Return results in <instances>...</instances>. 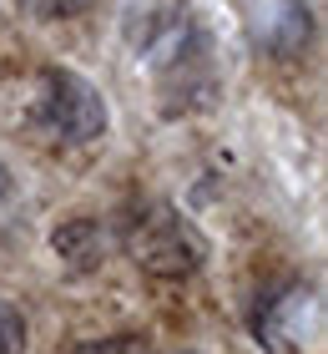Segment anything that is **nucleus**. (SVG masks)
I'll return each mask as SVG.
<instances>
[{"mask_svg": "<svg viewBox=\"0 0 328 354\" xmlns=\"http://www.w3.org/2000/svg\"><path fill=\"white\" fill-rule=\"evenodd\" d=\"M122 243L131 253V263H137L142 273H152V279H162V283H182V279H192V273H202V263H207L202 228L172 203L142 207V213L131 218Z\"/></svg>", "mask_w": 328, "mask_h": 354, "instance_id": "obj_1", "label": "nucleus"}, {"mask_svg": "<svg viewBox=\"0 0 328 354\" xmlns=\"http://www.w3.org/2000/svg\"><path fill=\"white\" fill-rule=\"evenodd\" d=\"M30 122H36L51 142L86 147V142L106 137L111 111H106V96L96 91L81 71L41 66L36 71V96H30Z\"/></svg>", "mask_w": 328, "mask_h": 354, "instance_id": "obj_2", "label": "nucleus"}, {"mask_svg": "<svg viewBox=\"0 0 328 354\" xmlns=\"http://www.w3.org/2000/svg\"><path fill=\"white\" fill-rule=\"evenodd\" d=\"M51 253L71 273H96L111 253H117V233H111L102 218H66L51 233Z\"/></svg>", "mask_w": 328, "mask_h": 354, "instance_id": "obj_3", "label": "nucleus"}, {"mask_svg": "<svg viewBox=\"0 0 328 354\" xmlns=\"http://www.w3.org/2000/svg\"><path fill=\"white\" fill-rule=\"evenodd\" d=\"M26 344H30L26 314L15 309L10 299H0V354H26Z\"/></svg>", "mask_w": 328, "mask_h": 354, "instance_id": "obj_4", "label": "nucleus"}, {"mask_svg": "<svg viewBox=\"0 0 328 354\" xmlns=\"http://www.w3.org/2000/svg\"><path fill=\"white\" fill-rule=\"evenodd\" d=\"M96 0H21V10L30 21H76V15H86Z\"/></svg>", "mask_w": 328, "mask_h": 354, "instance_id": "obj_5", "label": "nucleus"}, {"mask_svg": "<svg viewBox=\"0 0 328 354\" xmlns=\"http://www.w3.org/2000/svg\"><path fill=\"white\" fill-rule=\"evenodd\" d=\"M71 354H146L137 334H111V339H86V344H76Z\"/></svg>", "mask_w": 328, "mask_h": 354, "instance_id": "obj_6", "label": "nucleus"}, {"mask_svg": "<svg viewBox=\"0 0 328 354\" xmlns=\"http://www.w3.org/2000/svg\"><path fill=\"white\" fill-rule=\"evenodd\" d=\"M6 192H10V167L0 162V198H6Z\"/></svg>", "mask_w": 328, "mask_h": 354, "instance_id": "obj_7", "label": "nucleus"}, {"mask_svg": "<svg viewBox=\"0 0 328 354\" xmlns=\"http://www.w3.org/2000/svg\"><path fill=\"white\" fill-rule=\"evenodd\" d=\"M177 354H197V349H177Z\"/></svg>", "mask_w": 328, "mask_h": 354, "instance_id": "obj_8", "label": "nucleus"}]
</instances>
